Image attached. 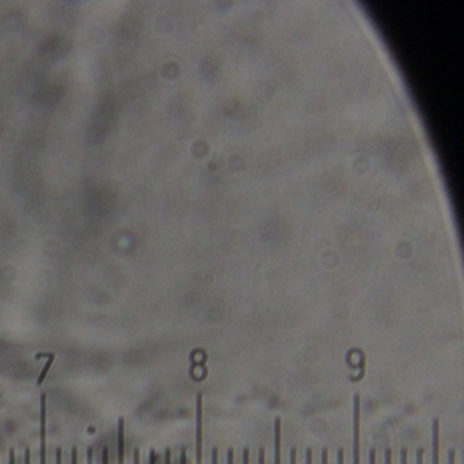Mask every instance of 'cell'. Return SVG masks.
<instances>
[{
    "instance_id": "obj_1",
    "label": "cell",
    "mask_w": 464,
    "mask_h": 464,
    "mask_svg": "<svg viewBox=\"0 0 464 464\" xmlns=\"http://www.w3.org/2000/svg\"><path fill=\"white\" fill-rule=\"evenodd\" d=\"M353 464H361V397L354 395V421H353Z\"/></svg>"
},
{
    "instance_id": "obj_2",
    "label": "cell",
    "mask_w": 464,
    "mask_h": 464,
    "mask_svg": "<svg viewBox=\"0 0 464 464\" xmlns=\"http://www.w3.org/2000/svg\"><path fill=\"white\" fill-rule=\"evenodd\" d=\"M201 450H203V395L200 392L196 396V460L201 464Z\"/></svg>"
},
{
    "instance_id": "obj_3",
    "label": "cell",
    "mask_w": 464,
    "mask_h": 464,
    "mask_svg": "<svg viewBox=\"0 0 464 464\" xmlns=\"http://www.w3.org/2000/svg\"><path fill=\"white\" fill-rule=\"evenodd\" d=\"M40 464H47V393H41V453Z\"/></svg>"
},
{
    "instance_id": "obj_4",
    "label": "cell",
    "mask_w": 464,
    "mask_h": 464,
    "mask_svg": "<svg viewBox=\"0 0 464 464\" xmlns=\"http://www.w3.org/2000/svg\"><path fill=\"white\" fill-rule=\"evenodd\" d=\"M431 433H433V464H440V421L435 418L433 421V427H431Z\"/></svg>"
},
{
    "instance_id": "obj_5",
    "label": "cell",
    "mask_w": 464,
    "mask_h": 464,
    "mask_svg": "<svg viewBox=\"0 0 464 464\" xmlns=\"http://www.w3.org/2000/svg\"><path fill=\"white\" fill-rule=\"evenodd\" d=\"M117 463L125 464V445H124V418L119 419V433H117Z\"/></svg>"
},
{
    "instance_id": "obj_6",
    "label": "cell",
    "mask_w": 464,
    "mask_h": 464,
    "mask_svg": "<svg viewBox=\"0 0 464 464\" xmlns=\"http://www.w3.org/2000/svg\"><path fill=\"white\" fill-rule=\"evenodd\" d=\"M274 464H281V419L277 418L274 423Z\"/></svg>"
},
{
    "instance_id": "obj_7",
    "label": "cell",
    "mask_w": 464,
    "mask_h": 464,
    "mask_svg": "<svg viewBox=\"0 0 464 464\" xmlns=\"http://www.w3.org/2000/svg\"><path fill=\"white\" fill-rule=\"evenodd\" d=\"M40 357H48V361H47V365L44 366V369L41 370V373H40L39 378H37V385H39V387L44 383V380H45V377H47L49 369H51L53 361H55V358H56V354H39L37 355V358H40Z\"/></svg>"
},
{
    "instance_id": "obj_8",
    "label": "cell",
    "mask_w": 464,
    "mask_h": 464,
    "mask_svg": "<svg viewBox=\"0 0 464 464\" xmlns=\"http://www.w3.org/2000/svg\"><path fill=\"white\" fill-rule=\"evenodd\" d=\"M102 464H109V449H108V446H105L104 450H102Z\"/></svg>"
},
{
    "instance_id": "obj_9",
    "label": "cell",
    "mask_w": 464,
    "mask_h": 464,
    "mask_svg": "<svg viewBox=\"0 0 464 464\" xmlns=\"http://www.w3.org/2000/svg\"><path fill=\"white\" fill-rule=\"evenodd\" d=\"M448 464H456V452H454V449H449V452H448Z\"/></svg>"
},
{
    "instance_id": "obj_10",
    "label": "cell",
    "mask_w": 464,
    "mask_h": 464,
    "mask_svg": "<svg viewBox=\"0 0 464 464\" xmlns=\"http://www.w3.org/2000/svg\"><path fill=\"white\" fill-rule=\"evenodd\" d=\"M259 464H266V449L264 448L259 449Z\"/></svg>"
},
{
    "instance_id": "obj_11",
    "label": "cell",
    "mask_w": 464,
    "mask_h": 464,
    "mask_svg": "<svg viewBox=\"0 0 464 464\" xmlns=\"http://www.w3.org/2000/svg\"><path fill=\"white\" fill-rule=\"evenodd\" d=\"M369 464H376V449L374 448L369 450Z\"/></svg>"
},
{
    "instance_id": "obj_12",
    "label": "cell",
    "mask_w": 464,
    "mask_h": 464,
    "mask_svg": "<svg viewBox=\"0 0 464 464\" xmlns=\"http://www.w3.org/2000/svg\"><path fill=\"white\" fill-rule=\"evenodd\" d=\"M321 464H328V449L327 448L321 450Z\"/></svg>"
},
{
    "instance_id": "obj_13",
    "label": "cell",
    "mask_w": 464,
    "mask_h": 464,
    "mask_svg": "<svg viewBox=\"0 0 464 464\" xmlns=\"http://www.w3.org/2000/svg\"><path fill=\"white\" fill-rule=\"evenodd\" d=\"M416 464H423V449L422 448L416 450Z\"/></svg>"
},
{
    "instance_id": "obj_14",
    "label": "cell",
    "mask_w": 464,
    "mask_h": 464,
    "mask_svg": "<svg viewBox=\"0 0 464 464\" xmlns=\"http://www.w3.org/2000/svg\"><path fill=\"white\" fill-rule=\"evenodd\" d=\"M385 464H392V450L389 448L385 449Z\"/></svg>"
},
{
    "instance_id": "obj_15",
    "label": "cell",
    "mask_w": 464,
    "mask_h": 464,
    "mask_svg": "<svg viewBox=\"0 0 464 464\" xmlns=\"http://www.w3.org/2000/svg\"><path fill=\"white\" fill-rule=\"evenodd\" d=\"M71 464H78V449L75 446L71 450Z\"/></svg>"
},
{
    "instance_id": "obj_16",
    "label": "cell",
    "mask_w": 464,
    "mask_h": 464,
    "mask_svg": "<svg viewBox=\"0 0 464 464\" xmlns=\"http://www.w3.org/2000/svg\"><path fill=\"white\" fill-rule=\"evenodd\" d=\"M211 464H218V448H214V449H212V453H211Z\"/></svg>"
},
{
    "instance_id": "obj_17",
    "label": "cell",
    "mask_w": 464,
    "mask_h": 464,
    "mask_svg": "<svg viewBox=\"0 0 464 464\" xmlns=\"http://www.w3.org/2000/svg\"><path fill=\"white\" fill-rule=\"evenodd\" d=\"M86 454H87V464H93V460H94V450H93V448H89Z\"/></svg>"
},
{
    "instance_id": "obj_18",
    "label": "cell",
    "mask_w": 464,
    "mask_h": 464,
    "mask_svg": "<svg viewBox=\"0 0 464 464\" xmlns=\"http://www.w3.org/2000/svg\"><path fill=\"white\" fill-rule=\"evenodd\" d=\"M180 464H187V450L185 448H182L180 452Z\"/></svg>"
},
{
    "instance_id": "obj_19",
    "label": "cell",
    "mask_w": 464,
    "mask_h": 464,
    "mask_svg": "<svg viewBox=\"0 0 464 464\" xmlns=\"http://www.w3.org/2000/svg\"><path fill=\"white\" fill-rule=\"evenodd\" d=\"M290 464H297V448H292L290 450Z\"/></svg>"
},
{
    "instance_id": "obj_20",
    "label": "cell",
    "mask_w": 464,
    "mask_h": 464,
    "mask_svg": "<svg viewBox=\"0 0 464 464\" xmlns=\"http://www.w3.org/2000/svg\"><path fill=\"white\" fill-rule=\"evenodd\" d=\"M400 464H407V449L403 448L400 450Z\"/></svg>"
},
{
    "instance_id": "obj_21",
    "label": "cell",
    "mask_w": 464,
    "mask_h": 464,
    "mask_svg": "<svg viewBox=\"0 0 464 464\" xmlns=\"http://www.w3.org/2000/svg\"><path fill=\"white\" fill-rule=\"evenodd\" d=\"M148 464H157V453H155L154 449L150 450V461H148Z\"/></svg>"
},
{
    "instance_id": "obj_22",
    "label": "cell",
    "mask_w": 464,
    "mask_h": 464,
    "mask_svg": "<svg viewBox=\"0 0 464 464\" xmlns=\"http://www.w3.org/2000/svg\"><path fill=\"white\" fill-rule=\"evenodd\" d=\"M243 464H249V449L245 448L243 452Z\"/></svg>"
},
{
    "instance_id": "obj_23",
    "label": "cell",
    "mask_w": 464,
    "mask_h": 464,
    "mask_svg": "<svg viewBox=\"0 0 464 464\" xmlns=\"http://www.w3.org/2000/svg\"><path fill=\"white\" fill-rule=\"evenodd\" d=\"M233 461H235V452L230 448V449L227 450V464H233Z\"/></svg>"
},
{
    "instance_id": "obj_24",
    "label": "cell",
    "mask_w": 464,
    "mask_h": 464,
    "mask_svg": "<svg viewBox=\"0 0 464 464\" xmlns=\"http://www.w3.org/2000/svg\"><path fill=\"white\" fill-rule=\"evenodd\" d=\"M165 464H172V452H170V449H166V452H165Z\"/></svg>"
},
{
    "instance_id": "obj_25",
    "label": "cell",
    "mask_w": 464,
    "mask_h": 464,
    "mask_svg": "<svg viewBox=\"0 0 464 464\" xmlns=\"http://www.w3.org/2000/svg\"><path fill=\"white\" fill-rule=\"evenodd\" d=\"M134 464H140V454H139V448L134 449Z\"/></svg>"
},
{
    "instance_id": "obj_26",
    "label": "cell",
    "mask_w": 464,
    "mask_h": 464,
    "mask_svg": "<svg viewBox=\"0 0 464 464\" xmlns=\"http://www.w3.org/2000/svg\"><path fill=\"white\" fill-rule=\"evenodd\" d=\"M345 463V454H343V449H338V464Z\"/></svg>"
},
{
    "instance_id": "obj_27",
    "label": "cell",
    "mask_w": 464,
    "mask_h": 464,
    "mask_svg": "<svg viewBox=\"0 0 464 464\" xmlns=\"http://www.w3.org/2000/svg\"><path fill=\"white\" fill-rule=\"evenodd\" d=\"M312 460H313V456H312V449L311 448H308V449H306V464H312Z\"/></svg>"
},
{
    "instance_id": "obj_28",
    "label": "cell",
    "mask_w": 464,
    "mask_h": 464,
    "mask_svg": "<svg viewBox=\"0 0 464 464\" xmlns=\"http://www.w3.org/2000/svg\"><path fill=\"white\" fill-rule=\"evenodd\" d=\"M9 464H15V450L11 448L10 454H9Z\"/></svg>"
},
{
    "instance_id": "obj_29",
    "label": "cell",
    "mask_w": 464,
    "mask_h": 464,
    "mask_svg": "<svg viewBox=\"0 0 464 464\" xmlns=\"http://www.w3.org/2000/svg\"><path fill=\"white\" fill-rule=\"evenodd\" d=\"M56 464H62V448L56 450Z\"/></svg>"
},
{
    "instance_id": "obj_30",
    "label": "cell",
    "mask_w": 464,
    "mask_h": 464,
    "mask_svg": "<svg viewBox=\"0 0 464 464\" xmlns=\"http://www.w3.org/2000/svg\"><path fill=\"white\" fill-rule=\"evenodd\" d=\"M25 464H30V449L26 448L25 449Z\"/></svg>"
}]
</instances>
